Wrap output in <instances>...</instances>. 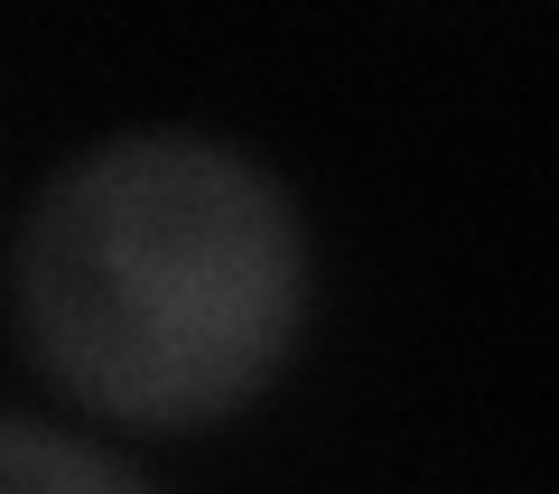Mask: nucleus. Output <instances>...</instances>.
Segmentation results:
<instances>
[{
    "mask_svg": "<svg viewBox=\"0 0 559 494\" xmlns=\"http://www.w3.org/2000/svg\"><path fill=\"white\" fill-rule=\"evenodd\" d=\"M20 327L75 411L140 438L234 420L308 327V224L215 131H112L20 224Z\"/></svg>",
    "mask_w": 559,
    "mask_h": 494,
    "instance_id": "f257e3e1",
    "label": "nucleus"
},
{
    "mask_svg": "<svg viewBox=\"0 0 559 494\" xmlns=\"http://www.w3.org/2000/svg\"><path fill=\"white\" fill-rule=\"evenodd\" d=\"M0 485H140V467L112 438H75L57 420L0 411Z\"/></svg>",
    "mask_w": 559,
    "mask_h": 494,
    "instance_id": "f03ea898",
    "label": "nucleus"
}]
</instances>
